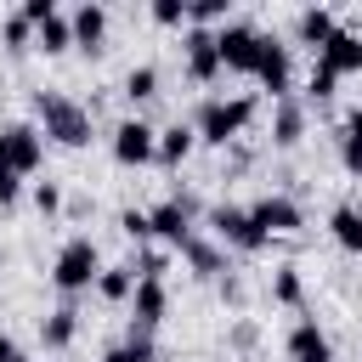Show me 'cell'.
I'll return each mask as SVG.
<instances>
[{"instance_id":"cell-36","label":"cell","mask_w":362,"mask_h":362,"mask_svg":"<svg viewBox=\"0 0 362 362\" xmlns=\"http://www.w3.org/2000/svg\"><path fill=\"white\" fill-rule=\"evenodd\" d=\"M17 11H23V17H28V23H34V28H40V23H45V17H51V11H62V6H57V0H23V6H17Z\"/></svg>"},{"instance_id":"cell-31","label":"cell","mask_w":362,"mask_h":362,"mask_svg":"<svg viewBox=\"0 0 362 362\" xmlns=\"http://www.w3.org/2000/svg\"><path fill=\"white\" fill-rule=\"evenodd\" d=\"M119 232L141 249V243H153V221H147V209H119Z\"/></svg>"},{"instance_id":"cell-16","label":"cell","mask_w":362,"mask_h":362,"mask_svg":"<svg viewBox=\"0 0 362 362\" xmlns=\"http://www.w3.org/2000/svg\"><path fill=\"white\" fill-rule=\"evenodd\" d=\"M164 311H170V288H164V283H153V277H141V283H136V294H130V328L158 334Z\"/></svg>"},{"instance_id":"cell-23","label":"cell","mask_w":362,"mask_h":362,"mask_svg":"<svg viewBox=\"0 0 362 362\" xmlns=\"http://www.w3.org/2000/svg\"><path fill=\"white\" fill-rule=\"evenodd\" d=\"M96 362H158V351H153V334L124 328V339H119V345H107Z\"/></svg>"},{"instance_id":"cell-12","label":"cell","mask_w":362,"mask_h":362,"mask_svg":"<svg viewBox=\"0 0 362 362\" xmlns=\"http://www.w3.org/2000/svg\"><path fill=\"white\" fill-rule=\"evenodd\" d=\"M317 68L322 74H334V79H345V74H362V28H334L328 34V45L317 51Z\"/></svg>"},{"instance_id":"cell-21","label":"cell","mask_w":362,"mask_h":362,"mask_svg":"<svg viewBox=\"0 0 362 362\" xmlns=\"http://www.w3.org/2000/svg\"><path fill=\"white\" fill-rule=\"evenodd\" d=\"M130 294H136V272L130 266H102L96 272V300L102 305H130Z\"/></svg>"},{"instance_id":"cell-3","label":"cell","mask_w":362,"mask_h":362,"mask_svg":"<svg viewBox=\"0 0 362 362\" xmlns=\"http://www.w3.org/2000/svg\"><path fill=\"white\" fill-rule=\"evenodd\" d=\"M96 272H102V249L79 232V238H68V243L57 249V260H51V288H57L62 300H79V294L96 288Z\"/></svg>"},{"instance_id":"cell-2","label":"cell","mask_w":362,"mask_h":362,"mask_svg":"<svg viewBox=\"0 0 362 362\" xmlns=\"http://www.w3.org/2000/svg\"><path fill=\"white\" fill-rule=\"evenodd\" d=\"M187 124H192V136L204 147H232L255 124V96H204Z\"/></svg>"},{"instance_id":"cell-33","label":"cell","mask_w":362,"mask_h":362,"mask_svg":"<svg viewBox=\"0 0 362 362\" xmlns=\"http://www.w3.org/2000/svg\"><path fill=\"white\" fill-rule=\"evenodd\" d=\"M226 345H232V351H255V345H260V322H255V317H238V322L226 328Z\"/></svg>"},{"instance_id":"cell-30","label":"cell","mask_w":362,"mask_h":362,"mask_svg":"<svg viewBox=\"0 0 362 362\" xmlns=\"http://www.w3.org/2000/svg\"><path fill=\"white\" fill-rule=\"evenodd\" d=\"M28 198H34V209H40L45 221L68 209V198H62V187H57V181H34V187H28Z\"/></svg>"},{"instance_id":"cell-37","label":"cell","mask_w":362,"mask_h":362,"mask_svg":"<svg viewBox=\"0 0 362 362\" xmlns=\"http://www.w3.org/2000/svg\"><path fill=\"white\" fill-rule=\"evenodd\" d=\"M215 288H221V300H226V305H243V300H249V294H243V277H238V272H226V277H221Z\"/></svg>"},{"instance_id":"cell-35","label":"cell","mask_w":362,"mask_h":362,"mask_svg":"<svg viewBox=\"0 0 362 362\" xmlns=\"http://www.w3.org/2000/svg\"><path fill=\"white\" fill-rule=\"evenodd\" d=\"M17 198H23V175H17V170H6V164H0V209H11V204H17Z\"/></svg>"},{"instance_id":"cell-18","label":"cell","mask_w":362,"mask_h":362,"mask_svg":"<svg viewBox=\"0 0 362 362\" xmlns=\"http://www.w3.org/2000/svg\"><path fill=\"white\" fill-rule=\"evenodd\" d=\"M74 339H79V305H74V300L40 317V345H45V351H57V356H62Z\"/></svg>"},{"instance_id":"cell-34","label":"cell","mask_w":362,"mask_h":362,"mask_svg":"<svg viewBox=\"0 0 362 362\" xmlns=\"http://www.w3.org/2000/svg\"><path fill=\"white\" fill-rule=\"evenodd\" d=\"M334 85H339V79L311 62V74H305V102H334Z\"/></svg>"},{"instance_id":"cell-4","label":"cell","mask_w":362,"mask_h":362,"mask_svg":"<svg viewBox=\"0 0 362 362\" xmlns=\"http://www.w3.org/2000/svg\"><path fill=\"white\" fill-rule=\"evenodd\" d=\"M209 232H215V243L221 249H232V255H260L272 238L249 221V204H215L209 209Z\"/></svg>"},{"instance_id":"cell-10","label":"cell","mask_w":362,"mask_h":362,"mask_svg":"<svg viewBox=\"0 0 362 362\" xmlns=\"http://www.w3.org/2000/svg\"><path fill=\"white\" fill-rule=\"evenodd\" d=\"M249 79H260V90H272V102L288 96V85H294V57H288V45H283L277 34L260 40V57H255V74H249Z\"/></svg>"},{"instance_id":"cell-5","label":"cell","mask_w":362,"mask_h":362,"mask_svg":"<svg viewBox=\"0 0 362 362\" xmlns=\"http://www.w3.org/2000/svg\"><path fill=\"white\" fill-rule=\"evenodd\" d=\"M107 153H113V164L141 170V164L158 158V130H153L141 113H130V119H119V124L107 130Z\"/></svg>"},{"instance_id":"cell-15","label":"cell","mask_w":362,"mask_h":362,"mask_svg":"<svg viewBox=\"0 0 362 362\" xmlns=\"http://www.w3.org/2000/svg\"><path fill=\"white\" fill-rule=\"evenodd\" d=\"M283 356L288 362H334V339L317 328V317H300L283 339Z\"/></svg>"},{"instance_id":"cell-17","label":"cell","mask_w":362,"mask_h":362,"mask_svg":"<svg viewBox=\"0 0 362 362\" xmlns=\"http://www.w3.org/2000/svg\"><path fill=\"white\" fill-rule=\"evenodd\" d=\"M300 141H305V102L288 90L283 102H272V147L288 153V147H300Z\"/></svg>"},{"instance_id":"cell-38","label":"cell","mask_w":362,"mask_h":362,"mask_svg":"<svg viewBox=\"0 0 362 362\" xmlns=\"http://www.w3.org/2000/svg\"><path fill=\"white\" fill-rule=\"evenodd\" d=\"M17 356H23V351H17V339L0 328V362H17Z\"/></svg>"},{"instance_id":"cell-7","label":"cell","mask_w":362,"mask_h":362,"mask_svg":"<svg viewBox=\"0 0 362 362\" xmlns=\"http://www.w3.org/2000/svg\"><path fill=\"white\" fill-rule=\"evenodd\" d=\"M260 40H266V28H260V23H249V17H232L226 28H215V51H221V68H226V74H255Z\"/></svg>"},{"instance_id":"cell-27","label":"cell","mask_w":362,"mask_h":362,"mask_svg":"<svg viewBox=\"0 0 362 362\" xmlns=\"http://www.w3.org/2000/svg\"><path fill=\"white\" fill-rule=\"evenodd\" d=\"M232 0H187V28H226Z\"/></svg>"},{"instance_id":"cell-39","label":"cell","mask_w":362,"mask_h":362,"mask_svg":"<svg viewBox=\"0 0 362 362\" xmlns=\"http://www.w3.org/2000/svg\"><path fill=\"white\" fill-rule=\"evenodd\" d=\"M17 362H28V356H17Z\"/></svg>"},{"instance_id":"cell-13","label":"cell","mask_w":362,"mask_h":362,"mask_svg":"<svg viewBox=\"0 0 362 362\" xmlns=\"http://www.w3.org/2000/svg\"><path fill=\"white\" fill-rule=\"evenodd\" d=\"M68 28H74V45H79L85 57H102V51H107V6H102V0H79V6L68 11Z\"/></svg>"},{"instance_id":"cell-11","label":"cell","mask_w":362,"mask_h":362,"mask_svg":"<svg viewBox=\"0 0 362 362\" xmlns=\"http://www.w3.org/2000/svg\"><path fill=\"white\" fill-rule=\"evenodd\" d=\"M249 221H255L266 238H288V232L305 226V209H300L288 192H260V198L249 204Z\"/></svg>"},{"instance_id":"cell-6","label":"cell","mask_w":362,"mask_h":362,"mask_svg":"<svg viewBox=\"0 0 362 362\" xmlns=\"http://www.w3.org/2000/svg\"><path fill=\"white\" fill-rule=\"evenodd\" d=\"M147 221H153V238L175 255V249L198 232V198H192V192H170L164 204H153V209H147Z\"/></svg>"},{"instance_id":"cell-19","label":"cell","mask_w":362,"mask_h":362,"mask_svg":"<svg viewBox=\"0 0 362 362\" xmlns=\"http://www.w3.org/2000/svg\"><path fill=\"white\" fill-rule=\"evenodd\" d=\"M192 147H198L192 124H187V119H175V124H164V130H158V158H153V164H164V170H181V164L192 158Z\"/></svg>"},{"instance_id":"cell-32","label":"cell","mask_w":362,"mask_h":362,"mask_svg":"<svg viewBox=\"0 0 362 362\" xmlns=\"http://www.w3.org/2000/svg\"><path fill=\"white\" fill-rule=\"evenodd\" d=\"M147 17H153L158 28H187V0H153Z\"/></svg>"},{"instance_id":"cell-29","label":"cell","mask_w":362,"mask_h":362,"mask_svg":"<svg viewBox=\"0 0 362 362\" xmlns=\"http://www.w3.org/2000/svg\"><path fill=\"white\" fill-rule=\"evenodd\" d=\"M130 272H136V283H141V277L164 283V272H170V249H164V243H141V255L130 260Z\"/></svg>"},{"instance_id":"cell-22","label":"cell","mask_w":362,"mask_h":362,"mask_svg":"<svg viewBox=\"0 0 362 362\" xmlns=\"http://www.w3.org/2000/svg\"><path fill=\"white\" fill-rule=\"evenodd\" d=\"M328 232H334V243L345 255H362V204H339L328 215Z\"/></svg>"},{"instance_id":"cell-24","label":"cell","mask_w":362,"mask_h":362,"mask_svg":"<svg viewBox=\"0 0 362 362\" xmlns=\"http://www.w3.org/2000/svg\"><path fill=\"white\" fill-rule=\"evenodd\" d=\"M74 45V28H68V11H51L40 28H34V51H45V57H62Z\"/></svg>"},{"instance_id":"cell-28","label":"cell","mask_w":362,"mask_h":362,"mask_svg":"<svg viewBox=\"0 0 362 362\" xmlns=\"http://www.w3.org/2000/svg\"><path fill=\"white\" fill-rule=\"evenodd\" d=\"M0 45H6L11 57L34 51V23H28L23 11H6V17H0Z\"/></svg>"},{"instance_id":"cell-1","label":"cell","mask_w":362,"mask_h":362,"mask_svg":"<svg viewBox=\"0 0 362 362\" xmlns=\"http://www.w3.org/2000/svg\"><path fill=\"white\" fill-rule=\"evenodd\" d=\"M34 119H40V136L57 141V147H68V153L90 147V136H96L90 107L74 102V96H62V90H34Z\"/></svg>"},{"instance_id":"cell-25","label":"cell","mask_w":362,"mask_h":362,"mask_svg":"<svg viewBox=\"0 0 362 362\" xmlns=\"http://www.w3.org/2000/svg\"><path fill=\"white\" fill-rule=\"evenodd\" d=\"M158 85H164V74H158L153 62H136V68L124 74V85H119V90H124V102H130V107H141V102H153V96H158Z\"/></svg>"},{"instance_id":"cell-8","label":"cell","mask_w":362,"mask_h":362,"mask_svg":"<svg viewBox=\"0 0 362 362\" xmlns=\"http://www.w3.org/2000/svg\"><path fill=\"white\" fill-rule=\"evenodd\" d=\"M0 164L17 170V175H34V170L45 164V136H40V124H28V119L0 124Z\"/></svg>"},{"instance_id":"cell-14","label":"cell","mask_w":362,"mask_h":362,"mask_svg":"<svg viewBox=\"0 0 362 362\" xmlns=\"http://www.w3.org/2000/svg\"><path fill=\"white\" fill-rule=\"evenodd\" d=\"M181 260H187V272L198 277V283H221L226 272H232V260H226V249L215 243V238H204V232H192L181 249H175Z\"/></svg>"},{"instance_id":"cell-26","label":"cell","mask_w":362,"mask_h":362,"mask_svg":"<svg viewBox=\"0 0 362 362\" xmlns=\"http://www.w3.org/2000/svg\"><path fill=\"white\" fill-rule=\"evenodd\" d=\"M272 300L288 305V311L305 305V277H300V266H272Z\"/></svg>"},{"instance_id":"cell-9","label":"cell","mask_w":362,"mask_h":362,"mask_svg":"<svg viewBox=\"0 0 362 362\" xmlns=\"http://www.w3.org/2000/svg\"><path fill=\"white\" fill-rule=\"evenodd\" d=\"M181 74L192 85H215L226 74L221 51H215V28H181Z\"/></svg>"},{"instance_id":"cell-20","label":"cell","mask_w":362,"mask_h":362,"mask_svg":"<svg viewBox=\"0 0 362 362\" xmlns=\"http://www.w3.org/2000/svg\"><path fill=\"white\" fill-rule=\"evenodd\" d=\"M334 28H339V17H334L328 6H305V11L294 17V40H300V45H311V57L328 45V34H334Z\"/></svg>"}]
</instances>
